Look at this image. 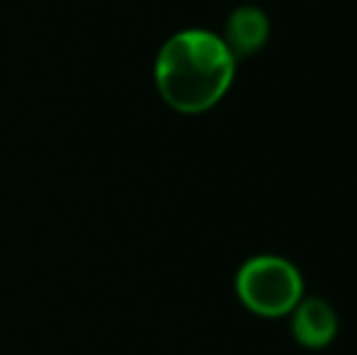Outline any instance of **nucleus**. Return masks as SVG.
I'll return each instance as SVG.
<instances>
[{
    "label": "nucleus",
    "mask_w": 357,
    "mask_h": 355,
    "mask_svg": "<svg viewBox=\"0 0 357 355\" xmlns=\"http://www.w3.org/2000/svg\"><path fill=\"white\" fill-rule=\"evenodd\" d=\"M238 61L219 32L185 27L158 47L153 59V86L173 112L204 114L229 95Z\"/></svg>",
    "instance_id": "1"
},
{
    "label": "nucleus",
    "mask_w": 357,
    "mask_h": 355,
    "mask_svg": "<svg viewBox=\"0 0 357 355\" xmlns=\"http://www.w3.org/2000/svg\"><path fill=\"white\" fill-rule=\"evenodd\" d=\"M238 302L260 319H284L304 299L301 270L278 253H258L241 263L234 278Z\"/></svg>",
    "instance_id": "2"
},
{
    "label": "nucleus",
    "mask_w": 357,
    "mask_h": 355,
    "mask_svg": "<svg viewBox=\"0 0 357 355\" xmlns=\"http://www.w3.org/2000/svg\"><path fill=\"white\" fill-rule=\"evenodd\" d=\"M289 328L294 341L306 351H324L338 336V314L324 297H306L291 309Z\"/></svg>",
    "instance_id": "3"
},
{
    "label": "nucleus",
    "mask_w": 357,
    "mask_h": 355,
    "mask_svg": "<svg viewBox=\"0 0 357 355\" xmlns=\"http://www.w3.org/2000/svg\"><path fill=\"white\" fill-rule=\"evenodd\" d=\"M219 34L236 61H241L258 54L270 42V17L258 5L243 3L231 10Z\"/></svg>",
    "instance_id": "4"
}]
</instances>
